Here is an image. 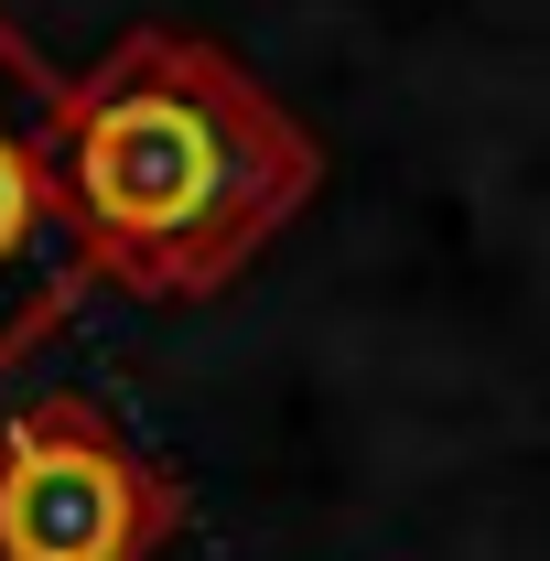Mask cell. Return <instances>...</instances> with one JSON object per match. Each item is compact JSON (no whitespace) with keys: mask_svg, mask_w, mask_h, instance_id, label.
Wrapping results in <instances>:
<instances>
[{"mask_svg":"<svg viewBox=\"0 0 550 561\" xmlns=\"http://www.w3.org/2000/svg\"><path fill=\"white\" fill-rule=\"evenodd\" d=\"M324 184V140L206 33L140 22L66 76V195L98 280L195 302L227 291Z\"/></svg>","mask_w":550,"mask_h":561,"instance_id":"6da1fadb","label":"cell"},{"mask_svg":"<svg viewBox=\"0 0 550 561\" xmlns=\"http://www.w3.org/2000/svg\"><path fill=\"white\" fill-rule=\"evenodd\" d=\"M173 529V476H151L108 411L33 400L0 421V561H151Z\"/></svg>","mask_w":550,"mask_h":561,"instance_id":"7a4b0ae2","label":"cell"},{"mask_svg":"<svg viewBox=\"0 0 550 561\" xmlns=\"http://www.w3.org/2000/svg\"><path fill=\"white\" fill-rule=\"evenodd\" d=\"M98 249L66 195V66L0 11V378L87 302Z\"/></svg>","mask_w":550,"mask_h":561,"instance_id":"3957f363","label":"cell"}]
</instances>
